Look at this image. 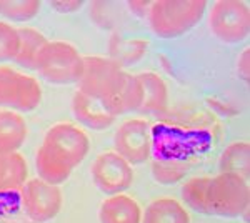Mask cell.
<instances>
[{
	"label": "cell",
	"instance_id": "obj_1",
	"mask_svg": "<svg viewBox=\"0 0 250 223\" xmlns=\"http://www.w3.org/2000/svg\"><path fill=\"white\" fill-rule=\"evenodd\" d=\"M205 0H157L148 10V27L160 39H175L192 30L202 20Z\"/></svg>",
	"mask_w": 250,
	"mask_h": 223
},
{
	"label": "cell",
	"instance_id": "obj_2",
	"mask_svg": "<svg viewBox=\"0 0 250 223\" xmlns=\"http://www.w3.org/2000/svg\"><path fill=\"white\" fill-rule=\"evenodd\" d=\"M35 70L50 83H77L83 72V57L70 43L54 40L47 42V45L40 50Z\"/></svg>",
	"mask_w": 250,
	"mask_h": 223
},
{
	"label": "cell",
	"instance_id": "obj_3",
	"mask_svg": "<svg viewBox=\"0 0 250 223\" xmlns=\"http://www.w3.org/2000/svg\"><path fill=\"white\" fill-rule=\"evenodd\" d=\"M249 182L233 173H219L210 177L207 186L208 215L233 218L249 210Z\"/></svg>",
	"mask_w": 250,
	"mask_h": 223
},
{
	"label": "cell",
	"instance_id": "obj_4",
	"mask_svg": "<svg viewBox=\"0 0 250 223\" xmlns=\"http://www.w3.org/2000/svg\"><path fill=\"white\" fill-rule=\"evenodd\" d=\"M40 147L60 163L74 170L85 160L90 148V140L77 125L57 123L45 133V139Z\"/></svg>",
	"mask_w": 250,
	"mask_h": 223
},
{
	"label": "cell",
	"instance_id": "obj_5",
	"mask_svg": "<svg viewBox=\"0 0 250 223\" xmlns=\"http://www.w3.org/2000/svg\"><path fill=\"white\" fill-rule=\"evenodd\" d=\"M42 102V87L37 79L12 67L0 65V107L32 112Z\"/></svg>",
	"mask_w": 250,
	"mask_h": 223
},
{
	"label": "cell",
	"instance_id": "obj_6",
	"mask_svg": "<svg viewBox=\"0 0 250 223\" xmlns=\"http://www.w3.org/2000/svg\"><path fill=\"white\" fill-rule=\"evenodd\" d=\"M125 70L107 57H83V72L79 80V92L100 102H107L119 90Z\"/></svg>",
	"mask_w": 250,
	"mask_h": 223
},
{
	"label": "cell",
	"instance_id": "obj_7",
	"mask_svg": "<svg viewBox=\"0 0 250 223\" xmlns=\"http://www.w3.org/2000/svg\"><path fill=\"white\" fill-rule=\"evenodd\" d=\"M212 34L225 43H239L249 37L250 10L240 0H219L208 14Z\"/></svg>",
	"mask_w": 250,
	"mask_h": 223
},
{
	"label": "cell",
	"instance_id": "obj_8",
	"mask_svg": "<svg viewBox=\"0 0 250 223\" xmlns=\"http://www.w3.org/2000/svg\"><path fill=\"white\" fill-rule=\"evenodd\" d=\"M115 153L125 158L130 165L145 163L154 150V130L144 119L124 122L114 137Z\"/></svg>",
	"mask_w": 250,
	"mask_h": 223
},
{
	"label": "cell",
	"instance_id": "obj_9",
	"mask_svg": "<svg viewBox=\"0 0 250 223\" xmlns=\"http://www.w3.org/2000/svg\"><path fill=\"white\" fill-rule=\"evenodd\" d=\"M22 208L27 217L35 223L54 220L62 208V192L57 185L34 178L25 182L20 193Z\"/></svg>",
	"mask_w": 250,
	"mask_h": 223
},
{
	"label": "cell",
	"instance_id": "obj_10",
	"mask_svg": "<svg viewBox=\"0 0 250 223\" xmlns=\"http://www.w3.org/2000/svg\"><path fill=\"white\" fill-rule=\"evenodd\" d=\"M92 178L104 193L119 195L134 183V168L119 153L105 152L92 163Z\"/></svg>",
	"mask_w": 250,
	"mask_h": 223
},
{
	"label": "cell",
	"instance_id": "obj_11",
	"mask_svg": "<svg viewBox=\"0 0 250 223\" xmlns=\"http://www.w3.org/2000/svg\"><path fill=\"white\" fill-rule=\"evenodd\" d=\"M72 110H74L75 120L90 130H105L115 122V117L107 110L100 100L92 99L79 90L72 99Z\"/></svg>",
	"mask_w": 250,
	"mask_h": 223
},
{
	"label": "cell",
	"instance_id": "obj_12",
	"mask_svg": "<svg viewBox=\"0 0 250 223\" xmlns=\"http://www.w3.org/2000/svg\"><path fill=\"white\" fill-rule=\"evenodd\" d=\"M142 100H144V88L139 77L125 72L119 90L114 93L112 99H108L107 102L102 103L105 105L107 110L117 119L119 115H125V113L139 110L140 105H142Z\"/></svg>",
	"mask_w": 250,
	"mask_h": 223
},
{
	"label": "cell",
	"instance_id": "obj_13",
	"mask_svg": "<svg viewBox=\"0 0 250 223\" xmlns=\"http://www.w3.org/2000/svg\"><path fill=\"white\" fill-rule=\"evenodd\" d=\"M99 218L100 223H142V208L132 197L119 193L102 202Z\"/></svg>",
	"mask_w": 250,
	"mask_h": 223
},
{
	"label": "cell",
	"instance_id": "obj_14",
	"mask_svg": "<svg viewBox=\"0 0 250 223\" xmlns=\"http://www.w3.org/2000/svg\"><path fill=\"white\" fill-rule=\"evenodd\" d=\"M144 88V100L139 112L147 115H162L168 107V88L164 79L155 72H144L137 75Z\"/></svg>",
	"mask_w": 250,
	"mask_h": 223
},
{
	"label": "cell",
	"instance_id": "obj_15",
	"mask_svg": "<svg viewBox=\"0 0 250 223\" xmlns=\"http://www.w3.org/2000/svg\"><path fill=\"white\" fill-rule=\"evenodd\" d=\"M27 135L29 128L22 115L14 110H0V153H17Z\"/></svg>",
	"mask_w": 250,
	"mask_h": 223
},
{
	"label": "cell",
	"instance_id": "obj_16",
	"mask_svg": "<svg viewBox=\"0 0 250 223\" xmlns=\"http://www.w3.org/2000/svg\"><path fill=\"white\" fill-rule=\"evenodd\" d=\"M148 50V42L145 39H125L114 34L108 40V59L124 70L132 67L144 59Z\"/></svg>",
	"mask_w": 250,
	"mask_h": 223
},
{
	"label": "cell",
	"instance_id": "obj_17",
	"mask_svg": "<svg viewBox=\"0 0 250 223\" xmlns=\"http://www.w3.org/2000/svg\"><path fill=\"white\" fill-rule=\"evenodd\" d=\"M142 223H190V215L173 198H157L142 213Z\"/></svg>",
	"mask_w": 250,
	"mask_h": 223
},
{
	"label": "cell",
	"instance_id": "obj_18",
	"mask_svg": "<svg viewBox=\"0 0 250 223\" xmlns=\"http://www.w3.org/2000/svg\"><path fill=\"white\" fill-rule=\"evenodd\" d=\"M27 162L20 153H0V193L22 190L27 182Z\"/></svg>",
	"mask_w": 250,
	"mask_h": 223
},
{
	"label": "cell",
	"instance_id": "obj_19",
	"mask_svg": "<svg viewBox=\"0 0 250 223\" xmlns=\"http://www.w3.org/2000/svg\"><path fill=\"white\" fill-rule=\"evenodd\" d=\"M220 173H233L249 180L250 173V147L247 142H233L222 152L219 162Z\"/></svg>",
	"mask_w": 250,
	"mask_h": 223
},
{
	"label": "cell",
	"instance_id": "obj_20",
	"mask_svg": "<svg viewBox=\"0 0 250 223\" xmlns=\"http://www.w3.org/2000/svg\"><path fill=\"white\" fill-rule=\"evenodd\" d=\"M19 37H20V47L14 62L22 68H34L35 70L37 57L40 54V50L47 45L48 40L39 30L30 27L19 28Z\"/></svg>",
	"mask_w": 250,
	"mask_h": 223
},
{
	"label": "cell",
	"instance_id": "obj_21",
	"mask_svg": "<svg viewBox=\"0 0 250 223\" xmlns=\"http://www.w3.org/2000/svg\"><path fill=\"white\" fill-rule=\"evenodd\" d=\"M35 165H37V173L40 180L57 186L63 183V182H67L68 177L74 172L72 168H68L63 163H60L59 160H55L52 155H48L42 147L39 148L37 157H35Z\"/></svg>",
	"mask_w": 250,
	"mask_h": 223
},
{
	"label": "cell",
	"instance_id": "obj_22",
	"mask_svg": "<svg viewBox=\"0 0 250 223\" xmlns=\"http://www.w3.org/2000/svg\"><path fill=\"white\" fill-rule=\"evenodd\" d=\"M188 167L185 162L180 158L173 157H159L152 163V173L154 178L162 185H173L179 183L180 180H184V177L187 175Z\"/></svg>",
	"mask_w": 250,
	"mask_h": 223
},
{
	"label": "cell",
	"instance_id": "obj_23",
	"mask_svg": "<svg viewBox=\"0 0 250 223\" xmlns=\"http://www.w3.org/2000/svg\"><path fill=\"white\" fill-rule=\"evenodd\" d=\"M210 177H195L190 178L182 186V200L190 210L202 215H208L207 208V186Z\"/></svg>",
	"mask_w": 250,
	"mask_h": 223
},
{
	"label": "cell",
	"instance_id": "obj_24",
	"mask_svg": "<svg viewBox=\"0 0 250 223\" xmlns=\"http://www.w3.org/2000/svg\"><path fill=\"white\" fill-rule=\"evenodd\" d=\"M39 0H0V15L12 22H29L40 12Z\"/></svg>",
	"mask_w": 250,
	"mask_h": 223
},
{
	"label": "cell",
	"instance_id": "obj_25",
	"mask_svg": "<svg viewBox=\"0 0 250 223\" xmlns=\"http://www.w3.org/2000/svg\"><path fill=\"white\" fill-rule=\"evenodd\" d=\"M19 47V28H15L7 22H0V63L15 60Z\"/></svg>",
	"mask_w": 250,
	"mask_h": 223
},
{
	"label": "cell",
	"instance_id": "obj_26",
	"mask_svg": "<svg viewBox=\"0 0 250 223\" xmlns=\"http://www.w3.org/2000/svg\"><path fill=\"white\" fill-rule=\"evenodd\" d=\"M90 17L102 28H112L115 25V14L112 10V3L107 2H92L90 3Z\"/></svg>",
	"mask_w": 250,
	"mask_h": 223
},
{
	"label": "cell",
	"instance_id": "obj_27",
	"mask_svg": "<svg viewBox=\"0 0 250 223\" xmlns=\"http://www.w3.org/2000/svg\"><path fill=\"white\" fill-rule=\"evenodd\" d=\"M50 7L54 10L60 12V14H70V12H77L82 9L83 2H80V0H68V2L55 0V2H50Z\"/></svg>",
	"mask_w": 250,
	"mask_h": 223
},
{
	"label": "cell",
	"instance_id": "obj_28",
	"mask_svg": "<svg viewBox=\"0 0 250 223\" xmlns=\"http://www.w3.org/2000/svg\"><path fill=\"white\" fill-rule=\"evenodd\" d=\"M249 48H245L244 52H242V55L239 57V65H237V68H239V75L240 79L244 80V82H249V77H250V65H249Z\"/></svg>",
	"mask_w": 250,
	"mask_h": 223
},
{
	"label": "cell",
	"instance_id": "obj_29",
	"mask_svg": "<svg viewBox=\"0 0 250 223\" xmlns=\"http://www.w3.org/2000/svg\"><path fill=\"white\" fill-rule=\"evenodd\" d=\"M127 5H128V9H130L132 14L137 15V17H147L152 2H137L135 0V2H128Z\"/></svg>",
	"mask_w": 250,
	"mask_h": 223
}]
</instances>
